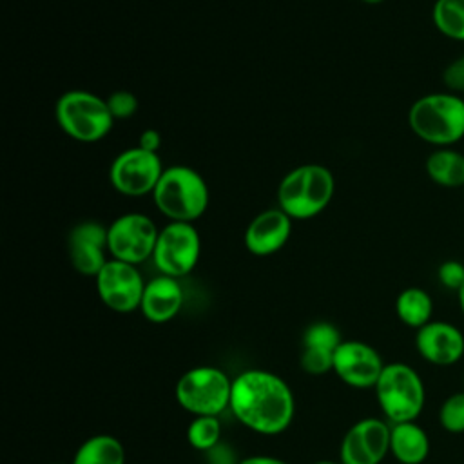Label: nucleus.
Segmentation results:
<instances>
[{"label":"nucleus","instance_id":"f704fd0d","mask_svg":"<svg viewBox=\"0 0 464 464\" xmlns=\"http://www.w3.org/2000/svg\"><path fill=\"white\" fill-rule=\"evenodd\" d=\"M462 98H464V94H462Z\"/></svg>","mask_w":464,"mask_h":464},{"label":"nucleus","instance_id":"473e14b6","mask_svg":"<svg viewBox=\"0 0 464 464\" xmlns=\"http://www.w3.org/2000/svg\"><path fill=\"white\" fill-rule=\"evenodd\" d=\"M362 2H366V4H381L382 0H362Z\"/></svg>","mask_w":464,"mask_h":464},{"label":"nucleus","instance_id":"b1692460","mask_svg":"<svg viewBox=\"0 0 464 464\" xmlns=\"http://www.w3.org/2000/svg\"><path fill=\"white\" fill-rule=\"evenodd\" d=\"M343 343L339 330L326 321H317L310 324L303 334V348H317L324 352H335Z\"/></svg>","mask_w":464,"mask_h":464},{"label":"nucleus","instance_id":"72a5a7b5","mask_svg":"<svg viewBox=\"0 0 464 464\" xmlns=\"http://www.w3.org/2000/svg\"><path fill=\"white\" fill-rule=\"evenodd\" d=\"M51 464H65V462H51Z\"/></svg>","mask_w":464,"mask_h":464},{"label":"nucleus","instance_id":"cd10ccee","mask_svg":"<svg viewBox=\"0 0 464 464\" xmlns=\"http://www.w3.org/2000/svg\"><path fill=\"white\" fill-rule=\"evenodd\" d=\"M442 82L450 92L464 94V54L451 60L442 71Z\"/></svg>","mask_w":464,"mask_h":464},{"label":"nucleus","instance_id":"f8f14e48","mask_svg":"<svg viewBox=\"0 0 464 464\" xmlns=\"http://www.w3.org/2000/svg\"><path fill=\"white\" fill-rule=\"evenodd\" d=\"M392 424L366 417L348 428L341 440V464H381L390 451Z\"/></svg>","mask_w":464,"mask_h":464},{"label":"nucleus","instance_id":"6e6552de","mask_svg":"<svg viewBox=\"0 0 464 464\" xmlns=\"http://www.w3.org/2000/svg\"><path fill=\"white\" fill-rule=\"evenodd\" d=\"M201 254V239L192 223L170 221L160 228L152 261L160 274L183 277L194 270Z\"/></svg>","mask_w":464,"mask_h":464},{"label":"nucleus","instance_id":"7c9ffc66","mask_svg":"<svg viewBox=\"0 0 464 464\" xmlns=\"http://www.w3.org/2000/svg\"><path fill=\"white\" fill-rule=\"evenodd\" d=\"M457 294H459V303H460V310H462V314H464V285L460 286V290H459Z\"/></svg>","mask_w":464,"mask_h":464},{"label":"nucleus","instance_id":"f03ea898","mask_svg":"<svg viewBox=\"0 0 464 464\" xmlns=\"http://www.w3.org/2000/svg\"><path fill=\"white\" fill-rule=\"evenodd\" d=\"M335 194L334 174L319 163L292 169L277 187V207L292 219H310L321 214Z\"/></svg>","mask_w":464,"mask_h":464},{"label":"nucleus","instance_id":"f3484780","mask_svg":"<svg viewBox=\"0 0 464 464\" xmlns=\"http://www.w3.org/2000/svg\"><path fill=\"white\" fill-rule=\"evenodd\" d=\"M183 304V290L176 277L158 276L147 281L140 312L150 323L163 324L178 315Z\"/></svg>","mask_w":464,"mask_h":464},{"label":"nucleus","instance_id":"20e7f679","mask_svg":"<svg viewBox=\"0 0 464 464\" xmlns=\"http://www.w3.org/2000/svg\"><path fill=\"white\" fill-rule=\"evenodd\" d=\"M150 196L165 218L181 223L201 218L210 198L205 178L187 165L167 167Z\"/></svg>","mask_w":464,"mask_h":464},{"label":"nucleus","instance_id":"dca6fc26","mask_svg":"<svg viewBox=\"0 0 464 464\" xmlns=\"http://www.w3.org/2000/svg\"><path fill=\"white\" fill-rule=\"evenodd\" d=\"M292 234V218L279 207L257 214L245 230V246L254 256H272L281 250Z\"/></svg>","mask_w":464,"mask_h":464},{"label":"nucleus","instance_id":"39448f33","mask_svg":"<svg viewBox=\"0 0 464 464\" xmlns=\"http://www.w3.org/2000/svg\"><path fill=\"white\" fill-rule=\"evenodd\" d=\"M54 116L60 129L69 138L82 143L103 140L114 123L107 100L83 89L63 92L56 100Z\"/></svg>","mask_w":464,"mask_h":464},{"label":"nucleus","instance_id":"393cba45","mask_svg":"<svg viewBox=\"0 0 464 464\" xmlns=\"http://www.w3.org/2000/svg\"><path fill=\"white\" fill-rule=\"evenodd\" d=\"M439 422L450 433L464 431V390L446 397L439 410Z\"/></svg>","mask_w":464,"mask_h":464},{"label":"nucleus","instance_id":"2f4dec72","mask_svg":"<svg viewBox=\"0 0 464 464\" xmlns=\"http://www.w3.org/2000/svg\"><path fill=\"white\" fill-rule=\"evenodd\" d=\"M312 464H341L339 460H328V459H323V460H315Z\"/></svg>","mask_w":464,"mask_h":464},{"label":"nucleus","instance_id":"bb28decb","mask_svg":"<svg viewBox=\"0 0 464 464\" xmlns=\"http://www.w3.org/2000/svg\"><path fill=\"white\" fill-rule=\"evenodd\" d=\"M437 277H439L440 285H444L450 290L459 292L460 286L464 285V265L455 259L444 261L437 270Z\"/></svg>","mask_w":464,"mask_h":464},{"label":"nucleus","instance_id":"6ab92c4d","mask_svg":"<svg viewBox=\"0 0 464 464\" xmlns=\"http://www.w3.org/2000/svg\"><path fill=\"white\" fill-rule=\"evenodd\" d=\"M426 172L440 187H464V154L450 147H440L428 156Z\"/></svg>","mask_w":464,"mask_h":464},{"label":"nucleus","instance_id":"423d86ee","mask_svg":"<svg viewBox=\"0 0 464 464\" xmlns=\"http://www.w3.org/2000/svg\"><path fill=\"white\" fill-rule=\"evenodd\" d=\"M375 397L390 424L415 420L422 411L426 392L419 373L404 362L384 364Z\"/></svg>","mask_w":464,"mask_h":464},{"label":"nucleus","instance_id":"7ed1b4c3","mask_svg":"<svg viewBox=\"0 0 464 464\" xmlns=\"http://www.w3.org/2000/svg\"><path fill=\"white\" fill-rule=\"evenodd\" d=\"M410 129L435 147H450L464 138V98L431 92L415 100L408 111Z\"/></svg>","mask_w":464,"mask_h":464},{"label":"nucleus","instance_id":"0eeeda50","mask_svg":"<svg viewBox=\"0 0 464 464\" xmlns=\"http://www.w3.org/2000/svg\"><path fill=\"white\" fill-rule=\"evenodd\" d=\"M232 379L218 366H194L181 373L176 382L174 395L178 404L192 413L218 417L230 408Z\"/></svg>","mask_w":464,"mask_h":464},{"label":"nucleus","instance_id":"4468645a","mask_svg":"<svg viewBox=\"0 0 464 464\" xmlns=\"http://www.w3.org/2000/svg\"><path fill=\"white\" fill-rule=\"evenodd\" d=\"M67 252L71 265L78 274L96 277V274L109 261L107 227L94 219L74 225L67 237Z\"/></svg>","mask_w":464,"mask_h":464},{"label":"nucleus","instance_id":"a211bd4d","mask_svg":"<svg viewBox=\"0 0 464 464\" xmlns=\"http://www.w3.org/2000/svg\"><path fill=\"white\" fill-rule=\"evenodd\" d=\"M390 453L401 464H420L430 453V439L413 420L392 424Z\"/></svg>","mask_w":464,"mask_h":464},{"label":"nucleus","instance_id":"2eb2a0df","mask_svg":"<svg viewBox=\"0 0 464 464\" xmlns=\"http://www.w3.org/2000/svg\"><path fill=\"white\" fill-rule=\"evenodd\" d=\"M415 346L424 361L435 366H451L464 355V335L451 323L430 321L417 330Z\"/></svg>","mask_w":464,"mask_h":464},{"label":"nucleus","instance_id":"4be33fe9","mask_svg":"<svg viewBox=\"0 0 464 464\" xmlns=\"http://www.w3.org/2000/svg\"><path fill=\"white\" fill-rule=\"evenodd\" d=\"M431 20L440 34L464 42V0H435Z\"/></svg>","mask_w":464,"mask_h":464},{"label":"nucleus","instance_id":"ddd939ff","mask_svg":"<svg viewBox=\"0 0 464 464\" xmlns=\"http://www.w3.org/2000/svg\"><path fill=\"white\" fill-rule=\"evenodd\" d=\"M335 375L352 388H373L384 370L379 352L362 341H343L334 352Z\"/></svg>","mask_w":464,"mask_h":464},{"label":"nucleus","instance_id":"412c9836","mask_svg":"<svg viewBox=\"0 0 464 464\" xmlns=\"http://www.w3.org/2000/svg\"><path fill=\"white\" fill-rule=\"evenodd\" d=\"M397 317L410 328H422L431 321L433 301L430 294L419 286L404 288L395 301Z\"/></svg>","mask_w":464,"mask_h":464},{"label":"nucleus","instance_id":"9b49d317","mask_svg":"<svg viewBox=\"0 0 464 464\" xmlns=\"http://www.w3.org/2000/svg\"><path fill=\"white\" fill-rule=\"evenodd\" d=\"M96 292L102 303L118 314L140 310L145 281L136 265L109 259L94 277Z\"/></svg>","mask_w":464,"mask_h":464},{"label":"nucleus","instance_id":"5701e85b","mask_svg":"<svg viewBox=\"0 0 464 464\" xmlns=\"http://www.w3.org/2000/svg\"><path fill=\"white\" fill-rule=\"evenodd\" d=\"M221 437V422L214 415L194 417L187 428V440L194 450H212Z\"/></svg>","mask_w":464,"mask_h":464},{"label":"nucleus","instance_id":"aec40b11","mask_svg":"<svg viewBox=\"0 0 464 464\" xmlns=\"http://www.w3.org/2000/svg\"><path fill=\"white\" fill-rule=\"evenodd\" d=\"M71 464H125V448L112 435H92L78 446Z\"/></svg>","mask_w":464,"mask_h":464},{"label":"nucleus","instance_id":"a878e982","mask_svg":"<svg viewBox=\"0 0 464 464\" xmlns=\"http://www.w3.org/2000/svg\"><path fill=\"white\" fill-rule=\"evenodd\" d=\"M105 100L114 120L130 118L138 111V98L130 91H114Z\"/></svg>","mask_w":464,"mask_h":464},{"label":"nucleus","instance_id":"c85d7f7f","mask_svg":"<svg viewBox=\"0 0 464 464\" xmlns=\"http://www.w3.org/2000/svg\"><path fill=\"white\" fill-rule=\"evenodd\" d=\"M138 147H141V149H145L149 152H158L160 147H161V134L156 129H145L140 134Z\"/></svg>","mask_w":464,"mask_h":464},{"label":"nucleus","instance_id":"c756f323","mask_svg":"<svg viewBox=\"0 0 464 464\" xmlns=\"http://www.w3.org/2000/svg\"><path fill=\"white\" fill-rule=\"evenodd\" d=\"M237 464H288V462H285L277 457H270V455H252V457L239 460Z\"/></svg>","mask_w":464,"mask_h":464},{"label":"nucleus","instance_id":"1a4fd4ad","mask_svg":"<svg viewBox=\"0 0 464 464\" xmlns=\"http://www.w3.org/2000/svg\"><path fill=\"white\" fill-rule=\"evenodd\" d=\"M160 228L156 223L140 212L118 216L107 227V248L111 259L140 265L152 259Z\"/></svg>","mask_w":464,"mask_h":464},{"label":"nucleus","instance_id":"9d476101","mask_svg":"<svg viewBox=\"0 0 464 464\" xmlns=\"http://www.w3.org/2000/svg\"><path fill=\"white\" fill-rule=\"evenodd\" d=\"M165 167L158 152L141 147L121 150L111 163L109 181L112 188L123 196L140 198L152 194Z\"/></svg>","mask_w":464,"mask_h":464},{"label":"nucleus","instance_id":"f257e3e1","mask_svg":"<svg viewBox=\"0 0 464 464\" xmlns=\"http://www.w3.org/2000/svg\"><path fill=\"white\" fill-rule=\"evenodd\" d=\"M230 410L245 428L261 435H277L292 424L295 401L283 377L250 368L232 379Z\"/></svg>","mask_w":464,"mask_h":464}]
</instances>
